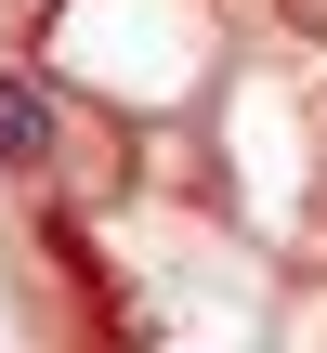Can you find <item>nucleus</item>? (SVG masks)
<instances>
[{
    "instance_id": "f257e3e1",
    "label": "nucleus",
    "mask_w": 327,
    "mask_h": 353,
    "mask_svg": "<svg viewBox=\"0 0 327 353\" xmlns=\"http://www.w3.org/2000/svg\"><path fill=\"white\" fill-rule=\"evenodd\" d=\"M52 144H66L52 79H39V65H0V170H52Z\"/></svg>"
}]
</instances>
